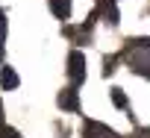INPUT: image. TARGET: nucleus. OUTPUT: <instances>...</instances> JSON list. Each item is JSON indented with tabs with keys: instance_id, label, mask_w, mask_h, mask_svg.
<instances>
[{
	"instance_id": "f257e3e1",
	"label": "nucleus",
	"mask_w": 150,
	"mask_h": 138,
	"mask_svg": "<svg viewBox=\"0 0 150 138\" xmlns=\"http://www.w3.org/2000/svg\"><path fill=\"white\" fill-rule=\"evenodd\" d=\"M124 62L132 68L135 74H141V77H147L150 80V38H132V41H127V47H124Z\"/></svg>"
},
{
	"instance_id": "f03ea898",
	"label": "nucleus",
	"mask_w": 150,
	"mask_h": 138,
	"mask_svg": "<svg viewBox=\"0 0 150 138\" xmlns=\"http://www.w3.org/2000/svg\"><path fill=\"white\" fill-rule=\"evenodd\" d=\"M68 77L74 85H83V80H86V56L80 50H71V56H68Z\"/></svg>"
},
{
	"instance_id": "7ed1b4c3",
	"label": "nucleus",
	"mask_w": 150,
	"mask_h": 138,
	"mask_svg": "<svg viewBox=\"0 0 150 138\" xmlns=\"http://www.w3.org/2000/svg\"><path fill=\"white\" fill-rule=\"evenodd\" d=\"M91 21H94V15H91ZM91 21H86L83 27H65V35L68 38H74V41H88V32H91Z\"/></svg>"
},
{
	"instance_id": "20e7f679",
	"label": "nucleus",
	"mask_w": 150,
	"mask_h": 138,
	"mask_svg": "<svg viewBox=\"0 0 150 138\" xmlns=\"http://www.w3.org/2000/svg\"><path fill=\"white\" fill-rule=\"evenodd\" d=\"M86 138H118L109 126H103V123H94V120H88L86 123Z\"/></svg>"
},
{
	"instance_id": "39448f33",
	"label": "nucleus",
	"mask_w": 150,
	"mask_h": 138,
	"mask_svg": "<svg viewBox=\"0 0 150 138\" xmlns=\"http://www.w3.org/2000/svg\"><path fill=\"white\" fill-rule=\"evenodd\" d=\"M59 109H65V112H80V97H77L74 88L59 94Z\"/></svg>"
},
{
	"instance_id": "423d86ee",
	"label": "nucleus",
	"mask_w": 150,
	"mask_h": 138,
	"mask_svg": "<svg viewBox=\"0 0 150 138\" xmlns=\"http://www.w3.org/2000/svg\"><path fill=\"white\" fill-rule=\"evenodd\" d=\"M18 74H15V68H9V65H3L0 68V85H3L6 91H12V88H18Z\"/></svg>"
},
{
	"instance_id": "0eeeda50",
	"label": "nucleus",
	"mask_w": 150,
	"mask_h": 138,
	"mask_svg": "<svg viewBox=\"0 0 150 138\" xmlns=\"http://www.w3.org/2000/svg\"><path fill=\"white\" fill-rule=\"evenodd\" d=\"M97 12H103L109 24H118V9H115V0H97Z\"/></svg>"
},
{
	"instance_id": "6e6552de",
	"label": "nucleus",
	"mask_w": 150,
	"mask_h": 138,
	"mask_svg": "<svg viewBox=\"0 0 150 138\" xmlns=\"http://www.w3.org/2000/svg\"><path fill=\"white\" fill-rule=\"evenodd\" d=\"M50 9H53V15H56L59 21H68V15H71V0H50Z\"/></svg>"
},
{
	"instance_id": "1a4fd4ad",
	"label": "nucleus",
	"mask_w": 150,
	"mask_h": 138,
	"mask_svg": "<svg viewBox=\"0 0 150 138\" xmlns=\"http://www.w3.org/2000/svg\"><path fill=\"white\" fill-rule=\"evenodd\" d=\"M112 103H115L118 109H127V94H124L121 88H112Z\"/></svg>"
},
{
	"instance_id": "9d476101",
	"label": "nucleus",
	"mask_w": 150,
	"mask_h": 138,
	"mask_svg": "<svg viewBox=\"0 0 150 138\" xmlns=\"http://www.w3.org/2000/svg\"><path fill=\"white\" fill-rule=\"evenodd\" d=\"M0 138H21V132H18L15 126H6V123H3V126H0Z\"/></svg>"
},
{
	"instance_id": "9b49d317",
	"label": "nucleus",
	"mask_w": 150,
	"mask_h": 138,
	"mask_svg": "<svg viewBox=\"0 0 150 138\" xmlns=\"http://www.w3.org/2000/svg\"><path fill=\"white\" fill-rule=\"evenodd\" d=\"M3 41H6V12L0 9V50H3Z\"/></svg>"
},
{
	"instance_id": "f8f14e48",
	"label": "nucleus",
	"mask_w": 150,
	"mask_h": 138,
	"mask_svg": "<svg viewBox=\"0 0 150 138\" xmlns=\"http://www.w3.org/2000/svg\"><path fill=\"white\" fill-rule=\"evenodd\" d=\"M135 138H150V132H138V135H135Z\"/></svg>"
},
{
	"instance_id": "ddd939ff",
	"label": "nucleus",
	"mask_w": 150,
	"mask_h": 138,
	"mask_svg": "<svg viewBox=\"0 0 150 138\" xmlns=\"http://www.w3.org/2000/svg\"><path fill=\"white\" fill-rule=\"evenodd\" d=\"M0 126H3V103H0Z\"/></svg>"
}]
</instances>
